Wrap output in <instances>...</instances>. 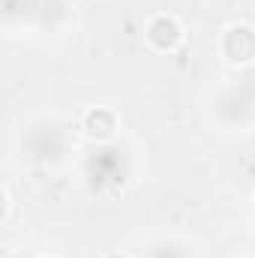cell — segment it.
Returning a JSON list of instances; mask_svg holds the SVG:
<instances>
[{
    "mask_svg": "<svg viewBox=\"0 0 255 258\" xmlns=\"http://www.w3.org/2000/svg\"><path fill=\"white\" fill-rule=\"evenodd\" d=\"M147 39L156 45V48H174L180 39H183V33H180V24L174 21V18H168V15H159V18H153L150 21V27H147Z\"/></svg>",
    "mask_w": 255,
    "mask_h": 258,
    "instance_id": "1",
    "label": "cell"
},
{
    "mask_svg": "<svg viewBox=\"0 0 255 258\" xmlns=\"http://www.w3.org/2000/svg\"><path fill=\"white\" fill-rule=\"evenodd\" d=\"M105 258H123V255H105Z\"/></svg>",
    "mask_w": 255,
    "mask_h": 258,
    "instance_id": "2",
    "label": "cell"
}]
</instances>
